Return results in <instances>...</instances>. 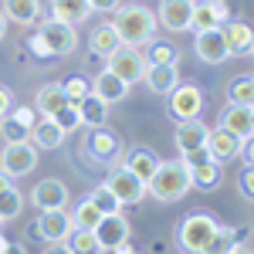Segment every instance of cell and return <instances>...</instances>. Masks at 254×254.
<instances>
[{"label": "cell", "instance_id": "1", "mask_svg": "<svg viewBox=\"0 0 254 254\" xmlns=\"http://www.w3.org/2000/svg\"><path fill=\"white\" fill-rule=\"evenodd\" d=\"M24 44H27L31 58L51 61V58H64V55H71V51L78 48V34H75L71 24H61V20L48 17V20H41L38 31L24 41Z\"/></svg>", "mask_w": 254, "mask_h": 254}, {"label": "cell", "instance_id": "2", "mask_svg": "<svg viewBox=\"0 0 254 254\" xmlns=\"http://www.w3.org/2000/svg\"><path fill=\"white\" fill-rule=\"evenodd\" d=\"M116 17H112V31H116L119 44H126V48H146L149 41L156 38V14L149 10V7H142V3H126V7H119L112 10Z\"/></svg>", "mask_w": 254, "mask_h": 254}, {"label": "cell", "instance_id": "3", "mask_svg": "<svg viewBox=\"0 0 254 254\" xmlns=\"http://www.w3.org/2000/svg\"><path fill=\"white\" fill-rule=\"evenodd\" d=\"M190 190H193V183H190V170L183 159H159L156 173L146 183V193H153L159 203H176Z\"/></svg>", "mask_w": 254, "mask_h": 254}, {"label": "cell", "instance_id": "4", "mask_svg": "<svg viewBox=\"0 0 254 254\" xmlns=\"http://www.w3.org/2000/svg\"><path fill=\"white\" fill-rule=\"evenodd\" d=\"M81 159L88 166H98V170H112L116 163H122L126 156V146H122V136H116L112 129L98 126V129H88V136L81 139Z\"/></svg>", "mask_w": 254, "mask_h": 254}, {"label": "cell", "instance_id": "5", "mask_svg": "<svg viewBox=\"0 0 254 254\" xmlns=\"http://www.w3.org/2000/svg\"><path fill=\"white\" fill-rule=\"evenodd\" d=\"M214 231H217L214 214H207V210H193V214L183 217V224H180V231H176V244H180L187 254H200V251H203V244L214 237Z\"/></svg>", "mask_w": 254, "mask_h": 254}, {"label": "cell", "instance_id": "6", "mask_svg": "<svg viewBox=\"0 0 254 254\" xmlns=\"http://www.w3.org/2000/svg\"><path fill=\"white\" fill-rule=\"evenodd\" d=\"M105 71H112V75L122 78L126 85L142 81V71H146V55H142V48H126V44H119L116 51L105 58Z\"/></svg>", "mask_w": 254, "mask_h": 254}, {"label": "cell", "instance_id": "7", "mask_svg": "<svg viewBox=\"0 0 254 254\" xmlns=\"http://www.w3.org/2000/svg\"><path fill=\"white\" fill-rule=\"evenodd\" d=\"M105 187L116 193V200L122 207H136V203H142V196H146V183H142L136 173H129L122 163H116V166L105 173Z\"/></svg>", "mask_w": 254, "mask_h": 254}, {"label": "cell", "instance_id": "8", "mask_svg": "<svg viewBox=\"0 0 254 254\" xmlns=\"http://www.w3.org/2000/svg\"><path fill=\"white\" fill-rule=\"evenodd\" d=\"M38 153L34 149V142H3V149H0V173L3 176H27L34 166H38Z\"/></svg>", "mask_w": 254, "mask_h": 254}, {"label": "cell", "instance_id": "9", "mask_svg": "<svg viewBox=\"0 0 254 254\" xmlns=\"http://www.w3.org/2000/svg\"><path fill=\"white\" fill-rule=\"evenodd\" d=\"M170 116L176 119V122H183V119H200V109H203V92L196 88V85H190V81H180L173 92H170Z\"/></svg>", "mask_w": 254, "mask_h": 254}, {"label": "cell", "instance_id": "10", "mask_svg": "<svg viewBox=\"0 0 254 254\" xmlns=\"http://www.w3.org/2000/svg\"><path fill=\"white\" fill-rule=\"evenodd\" d=\"M38 220H34V234L44 241V244H55V241H68V234L75 231L71 224V214L68 210H38Z\"/></svg>", "mask_w": 254, "mask_h": 254}, {"label": "cell", "instance_id": "11", "mask_svg": "<svg viewBox=\"0 0 254 254\" xmlns=\"http://www.w3.org/2000/svg\"><path fill=\"white\" fill-rule=\"evenodd\" d=\"M34 109L31 105H17L0 119V136L3 142H31V126H34Z\"/></svg>", "mask_w": 254, "mask_h": 254}, {"label": "cell", "instance_id": "12", "mask_svg": "<svg viewBox=\"0 0 254 254\" xmlns=\"http://www.w3.org/2000/svg\"><path fill=\"white\" fill-rule=\"evenodd\" d=\"M31 203H34L38 210H68L71 193H68V187H64L61 180L48 176V180H41L38 187L31 190Z\"/></svg>", "mask_w": 254, "mask_h": 254}, {"label": "cell", "instance_id": "13", "mask_svg": "<svg viewBox=\"0 0 254 254\" xmlns=\"http://www.w3.org/2000/svg\"><path fill=\"white\" fill-rule=\"evenodd\" d=\"M129 234H132V227H129V220L122 217V210L102 214V220L95 224V237H98V244H102V251H112L119 244H126Z\"/></svg>", "mask_w": 254, "mask_h": 254}, {"label": "cell", "instance_id": "14", "mask_svg": "<svg viewBox=\"0 0 254 254\" xmlns=\"http://www.w3.org/2000/svg\"><path fill=\"white\" fill-rule=\"evenodd\" d=\"M193 3L196 0H159V10H156V24L166 27V31H190V14H193Z\"/></svg>", "mask_w": 254, "mask_h": 254}, {"label": "cell", "instance_id": "15", "mask_svg": "<svg viewBox=\"0 0 254 254\" xmlns=\"http://www.w3.org/2000/svg\"><path fill=\"white\" fill-rule=\"evenodd\" d=\"M217 126L227 129V132H234L237 139L254 136V105H231L227 102V109H220Z\"/></svg>", "mask_w": 254, "mask_h": 254}, {"label": "cell", "instance_id": "16", "mask_svg": "<svg viewBox=\"0 0 254 254\" xmlns=\"http://www.w3.org/2000/svg\"><path fill=\"white\" fill-rule=\"evenodd\" d=\"M220 34H224V44H227V55L231 58H244L254 51V34L244 20H224L220 24Z\"/></svg>", "mask_w": 254, "mask_h": 254}, {"label": "cell", "instance_id": "17", "mask_svg": "<svg viewBox=\"0 0 254 254\" xmlns=\"http://www.w3.org/2000/svg\"><path fill=\"white\" fill-rule=\"evenodd\" d=\"M193 51L200 61H207V64H220V61H227V44H224V34H220V27H210V31H196V41H193Z\"/></svg>", "mask_w": 254, "mask_h": 254}, {"label": "cell", "instance_id": "18", "mask_svg": "<svg viewBox=\"0 0 254 254\" xmlns=\"http://www.w3.org/2000/svg\"><path fill=\"white\" fill-rule=\"evenodd\" d=\"M203 146H207L210 159L224 166L227 159H234V156H237V146H241V139H237L234 132H227V129H220V126H217V129H210V132H207V142H203Z\"/></svg>", "mask_w": 254, "mask_h": 254}, {"label": "cell", "instance_id": "19", "mask_svg": "<svg viewBox=\"0 0 254 254\" xmlns=\"http://www.w3.org/2000/svg\"><path fill=\"white\" fill-rule=\"evenodd\" d=\"M142 81L149 85L153 95H170L176 85H180V71H176V64H146Z\"/></svg>", "mask_w": 254, "mask_h": 254}, {"label": "cell", "instance_id": "20", "mask_svg": "<svg viewBox=\"0 0 254 254\" xmlns=\"http://www.w3.org/2000/svg\"><path fill=\"white\" fill-rule=\"evenodd\" d=\"M122 166H126L129 173H136L142 183H149V176L156 173V166H159V156L149 146H136V149H129V153L122 156Z\"/></svg>", "mask_w": 254, "mask_h": 254}, {"label": "cell", "instance_id": "21", "mask_svg": "<svg viewBox=\"0 0 254 254\" xmlns=\"http://www.w3.org/2000/svg\"><path fill=\"white\" fill-rule=\"evenodd\" d=\"M224 20H227V3L200 0L193 3V14H190V31H210V27H220Z\"/></svg>", "mask_w": 254, "mask_h": 254}, {"label": "cell", "instance_id": "22", "mask_svg": "<svg viewBox=\"0 0 254 254\" xmlns=\"http://www.w3.org/2000/svg\"><path fill=\"white\" fill-rule=\"evenodd\" d=\"M207 132H210V126H203L200 119H183V122H176V149H180V153L200 149V146L207 142Z\"/></svg>", "mask_w": 254, "mask_h": 254}, {"label": "cell", "instance_id": "23", "mask_svg": "<svg viewBox=\"0 0 254 254\" xmlns=\"http://www.w3.org/2000/svg\"><path fill=\"white\" fill-rule=\"evenodd\" d=\"M31 142H34V149H61L64 146V132L55 126L51 116H41L31 126Z\"/></svg>", "mask_w": 254, "mask_h": 254}, {"label": "cell", "instance_id": "24", "mask_svg": "<svg viewBox=\"0 0 254 254\" xmlns=\"http://www.w3.org/2000/svg\"><path fill=\"white\" fill-rule=\"evenodd\" d=\"M92 95H98L105 105H116V102H122V98L129 95V85L122 78H116L112 71H102V75L92 78Z\"/></svg>", "mask_w": 254, "mask_h": 254}, {"label": "cell", "instance_id": "25", "mask_svg": "<svg viewBox=\"0 0 254 254\" xmlns=\"http://www.w3.org/2000/svg\"><path fill=\"white\" fill-rule=\"evenodd\" d=\"M3 17L14 20V24H38L41 14H44V7H41V0H3Z\"/></svg>", "mask_w": 254, "mask_h": 254}, {"label": "cell", "instance_id": "26", "mask_svg": "<svg viewBox=\"0 0 254 254\" xmlns=\"http://www.w3.org/2000/svg\"><path fill=\"white\" fill-rule=\"evenodd\" d=\"M92 14V7H88V0H51V17L61 20V24H85Z\"/></svg>", "mask_w": 254, "mask_h": 254}, {"label": "cell", "instance_id": "27", "mask_svg": "<svg viewBox=\"0 0 254 254\" xmlns=\"http://www.w3.org/2000/svg\"><path fill=\"white\" fill-rule=\"evenodd\" d=\"M78 116H81V126H88V129H98V126H105L109 122V105L102 102L98 95H88L78 102Z\"/></svg>", "mask_w": 254, "mask_h": 254}, {"label": "cell", "instance_id": "28", "mask_svg": "<svg viewBox=\"0 0 254 254\" xmlns=\"http://www.w3.org/2000/svg\"><path fill=\"white\" fill-rule=\"evenodd\" d=\"M34 105H38L41 116H55L61 105H68V98H64V88H61V81H51V85L38 88V98H34Z\"/></svg>", "mask_w": 254, "mask_h": 254}, {"label": "cell", "instance_id": "29", "mask_svg": "<svg viewBox=\"0 0 254 254\" xmlns=\"http://www.w3.org/2000/svg\"><path fill=\"white\" fill-rule=\"evenodd\" d=\"M88 48H92V55H98V58H109V55L116 51V48H119V38H116V31H112V20L98 24L95 31H92Z\"/></svg>", "mask_w": 254, "mask_h": 254}, {"label": "cell", "instance_id": "30", "mask_svg": "<svg viewBox=\"0 0 254 254\" xmlns=\"http://www.w3.org/2000/svg\"><path fill=\"white\" fill-rule=\"evenodd\" d=\"M20 210H24V193H20L14 183H7V187L0 190V220L10 224L14 217H20Z\"/></svg>", "mask_w": 254, "mask_h": 254}, {"label": "cell", "instance_id": "31", "mask_svg": "<svg viewBox=\"0 0 254 254\" xmlns=\"http://www.w3.org/2000/svg\"><path fill=\"white\" fill-rule=\"evenodd\" d=\"M190 183H193L196 190L217 187V183H220V163L207 159V163H200V166H190Z\"/></svg>", "mask_w": 254, "mask_h": 254}, {"label": "cell", "instance_id": "32", "mask_svg": "<svg viewBox=\"0 0 254 254\" xmlns=\"http://www.w3.org/2000/svg\"><path fill=\"white\" fill-rule=\"evenodd\" d=\"M227 102L231 105H254V81L251 75H237L227 85Z\"/></svg>", "mask_w": 254, "mask_h": 254}, {"label": "cell", "instance_id": "33", "mask_svg": "<svg viewBox=\"0 0 254 254\" xmlns=\"http://www.w3.org/2000/svg\"><path fill=\"white\" fill-rule=\"evenodd\" d=\"M64 244L71 248V254H105L102 244H98V237H95V231H78V227H75Z\"/></svg>", "mask_w": 254, "mask_h": 254}, {"label": "cell", "instance_id": "34", "mask_svg": "<svg viewBox=\"0 0 254 254\" xmlns=\"http://www.w3.org/2000/svg\"><path fill=\"white\" fill-rule=\"evenodd\" d=\"M98 220H102V214H98V207L92 203V200H88V196H85L78 207L71 210V224H75L78 231H95Z\"/></svg>", "mask_w": 254, "mask_h": 254}, {"label": "cell", "instance_id": "35", "mask_svg": "<svg viewBox=\"0 0 254 254\" xmlns=\"http://www.w3.org/2000/svg\"><path fill=\"white\" fill-rule=\"evenodd\" d=\"M234 248H237V241H234V234H231V227H217L214 237L203 244L200 254H231Z\"/></svg>", "mask_w": 254, "mask_h": 254}, {"label": "cell", "instance_id": "36", "mask_svg": "<svg viewBox=\"0 0 254 254\" xmlns=\"http://www.w3.org/2000/svg\"><path fill=\"white\" fill-rule=\"evenodd\" d=\"M88 200L98 207V214H116V210H122V203L116 200V193L105 187V183H98V187H92L88 190Z\"/></svg>", "mask_w": 254, "mask_h": 254}, {"label": "cell", "instance_id": "37", "mask_svg": "<svg viewBox=\"0 0 254 254\" xmlns=\"http://www.w3.org/2000/svg\"><path fill=\"white\" fill-rule=\"evenodd\" d=\"M51 119H55V126H58L64 136H71V132H78V129H81L78 105H71V102H68V105H61V109H58V112H55Z\"/></svg>", "mask_w": 254, "mask_h": 254}, {"label": "cell", "instance_id": "38", "mask_svg": "<svg viewBox=\"0 0 254 254\" xmlns=\"http://www.w3.org/2000/svg\"><path fill=\"white\" fill-rule=\"evenodd\" d=\"M180 61V51L170 48V44H159V41H149V51H146V64H176Z\"/></svg>", "mask_w": 254, "mask_h": 254}, {"label": "cell", "instance_id": "39", "mask_svg": "<svg viewBox=\"0 0 254 254\" xmlns=\"http://www.w3.org/2000/svg\"><path fill=\"white\" fill-rule=\"evenodd\" d=\"M61 88H64V98L71 102V105H78L81 98L92 92V85H88V78H81V75H71L68 81H61Z\"/></svg>", "mask_w": 254, "mask_h": 254}, {"label": "cell", "instance_id": "40", "mask_svg": "<svg viewBox=\"0 0 254 254\" xmlns=\"http://www.w3.org/2000/svg\"><path fill=\"white\" fill-rule=\"evenodd\" d=\"M237 190H241L244 200L254 196V166H241V173H237Z\"/></svg>", "mask_w": 254, "mask_h": 254}, {"label": "cell", "instance_id": "41", "mask_svg": "<svg viewBox=\"0 0 254 254\" xmlns=\"http://www.w3.org/2000/svg\"><path fill=\"white\" fill-rule=\"evenodd\" d=\"M88 7H92V14H112V10H119L122 7V0H88Z\"/></svg>", "mask_w": 254, "mask_h": 254}, {"label": "cell", "instance_id": "42", "mask_svg": "<svg viewBox=\"0 0 254 254\" xmlns=\"http://www.w3.org/2000/svg\"><path fill=\"white\" fill-rule=\"evenodd\" d=\"M10 109H14V95H10V88H3V85H0V119L7 116Z\"/></svg>", "mask_w": 254, "mask_h": 254}, {"label": "cell", "instance_id": "43", "mask_svg": "<svg viewBox=\"0 0 254 254\" xmlns=\"http://www.w3.org/2000/svg\"><path fill=\"white\" fill-rule=\"evenodd\" d=\"M44 254H71V248H68L64 241H55V244H48V248H44Z\"/></svg>", "mask_w": 254, "mask_h": 254}, {"label": "cell", "instance_id": "44", "mask_svg": "<svg viewBox=\"0 0 254 254\" xmlns=\"http://www.w3.org/2000/svg\"><path fill=\"white\" fill-rule=\"evenodd\" d=\"M231 234H234V241H237V244H248V237H251V227H234Z\"/></svg>", "mask_w": 254, "mask_h": 254}, {"label": "cell", "instance_id": "45", "mask_svg": "<svg viewBox=\"0 0 254 254\" xmlns=\"http://www.w3.org/2000/svg\"><path fill=\"white\" fill-rule=\"evenodd\" d=\"M0 254H27V248H24V244H10V241H7V244L0 248Z\"/></svg>", "mask_w": 254, "mask_h": 254}, {"label": "cell", "instance_id": "46", "mask_svg": "<svg viewBox=\"0 0 254 254\" xmlns=\"http://www.w3.org/2000/svg\"><path fill=\"white\" fill-rule=\"evenodd\" d=\"M112 254H132V244L126 241V244H119V248H112Z\"/></svg>", "mask_w": 254, "mask_h": 254}, {"label": "cell", "instance_id": "47", "mask_svg": "<svg viewBox=\"0 0 254 254\" xmlns=\"http://www.w3.org/2000/svg\"><path fill=\"white\" fill-rule=\"evenodd\" d=\"M3 34H7V17H3V10H0V41H3Z\"/></svg>", "mask_w": 254, "mask_h": 254}, {"label": "cell", "instance_id": "48", "mask_svg": "<svg viewBox=\"0 0 254 254\" xmlns=\"http://www.w3.org/2000/svg\"><path fill=\"white\" fill-rule=\"evenodd\" d=\"M231 254H251V248H248V244H237V248H234Z\"/></svg>", "mask_w": 254, "mask_h": 254}, {"label": "cell", "instance_id": "49", "mask_svg": "<svg viewBox=\"0 0 254 254\" xmlns=\"http://www.w3.org/2000/svg\"><path fill=\"white\" fill-rule=\"evenodd\" d=\"M7 183H10V176H3V173H0V190H3Z\"/></svg>", "mask_w": 254, "mask_h": 254}, {"label": "cell", "instance_id": "50", "mask_svg": "<svg viewBox=\"0 0 254 254\" xmlns=\"http://www.w3.org/2000/svg\"><path fill=\"white\" fill-rule=\"evenodd\" d=\"M207 3H227V0H207Z\"/></svg>", "mask_w": 254, "mask_h": 254}, {"label": "cell", "instance_id": "51", "mask_svg": "<svg viewBox=\"0 0 254 254\" xmlns=\"http://www.w3.org/2000/svg\"><path fill=\"white\" fill-rule=\"evenodd\" d=\"M0 237H3V220H0Z\"/></svg>", "mask_w": 254, "mask_h": 254}, {"label": "cell", "instance_id": "52", "mask_svg": "<svg viewBox=\"0 0 254 254\" xmlns=\"http://www.w3.org/2000/svg\"><path fill=\"white\" fill-rule=\"evenodd\" d=\"M132 254H136V251H132Z\"/></svg>", "mask_w": 254, "mask_h": 254}]
</instances>
